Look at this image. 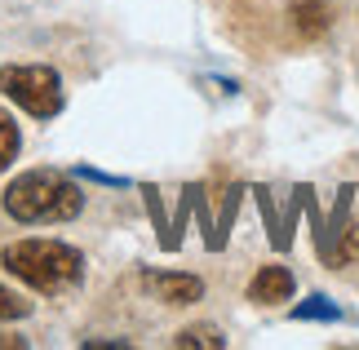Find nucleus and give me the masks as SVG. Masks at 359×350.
Instances as JSON below:
<instances>
[{
    "label": "nucleus",
    "mask_w": 359,
    "mask_h": 350,
    "mask_svg": "<svg viewBox=\"0 0 359 350\" xmlns=\"http://www.w3.org/2000/svg\"><path fill=\"white\" fill-rule=\"evenodd\" d=\"M27 311H32V302H22L13 288H5V284H0V319H22Z\"/></svg>",
    "instance_id": "10"
},
{
    "label": "nucleus",
    "mask_w": 359,
    "mask_h": 350,
    "mask_svg": "<svg viewBox=\"0 0 359 350\" xmlns=\"http://www.w3.org/2000/svg\"><path fill=\"white\" fill-rule=\"evenodd\" d=\"M288 18H293L297 36H306V40H315V36L328 32V5H324V0H293Z\"/></svg>",
    "instance_id": "6"
},
{
    "label": "nucleus",
    "mask_w": 359,
    "mask_h": 350,
    "mask_svg": "<svg viewBox=\"0 0 359 350\" xmlns=\"http://www.w3.org/2000/svg\"><path fill=\"white\" fill-rule=\"evenodd\" d=\"M142 284H147V292H156L164 306H191V302L204 297V279L182 275V271H147Z\"/></svg>",
    "instance_id": "4"
},
{
    "label": "nucleus",
    "mask_w": 359,
    "mask_h": 350,
    "mask_svg": "<svg viewBox=\"0 0 359 350\" xmlns=\"http://www.w3.org/2000/svg\"><path fill=\"white\" fill-rule=\"evenodd\" d=\"M5 213L13 222H27V227H40V222H72L80 208H85V191L76 187L67 173L53 169H32L18 173L0 195Z\"/></svg>",
    "instance_id": "1"
},
{
    "label": "nucleus",
    "mask_w": 359,
    "mask_h": 350,
    "mask_svg": "<svg viewBox=\"0 0 359 350\" xmlns=\"http://www.w3.org/2000/svg\"><path fill=\"white\" fill-rule=\"evenodd\" d=\"M173 346H209V350H222L226 346V337H222V332H217L213 324H191V328H182V332H177V337H173Z\"/></svg>",
    "instance_id": "7"
},
{
    "label": "nucleus",
    "mask_w": 359,
    "mask_h": 350,
    "mask_svg": "<svg viewBox=\"0 0 359 350\" xmlns=\"http://www.w3.org/2000/svg\"><path fill=\"white\" fill-rule=\"evenodd\" d=\"M293 315H297V319H337L341 311H337V306L328 302V297H311V302H302Z\"/></svg>",
    "instance_id": "9"
},
{
    "label": "nucleus",
    "mask_w": 359,
    "mask_h": 350,
    "mask_svg": "<svg viewBox=\"0 0 359 350\" xmlns=\"http://www.w3.org/2000/svg\"><path fill=\"white\" fill-rule=\"evenodd\" d=\"M13 346H22V337H5V332H0V350H13Z\"/></svg>",
    "instance_id": "11"
},
{
    "label": "nucleus",
    "mask_w": 359,
    "mask_h": 350,
    "mask_svg": "<svg viewBox=\"0 0 359 350\" xmlns=\"http://www.w3.org/2000/svg\"><path fill=\"white\" fill-rule=\"evenodd\" d=\"M293 297V271L288 266H262L248 284V302L257 306H275V302H288Z\"/></svg>",
    "instance_id": "5"
},
{
    "label": "nucleus",
    "mask_w": 359,
    "mask_h": 350,
    "mask_svg": "<svg viewBox=\"0 0 359 350\" xmlns=\"http://www.w3.org/2000/svg\"><path fill=\"white\" fill-rule=\"evenodd\" d=\"M18 147H22V137H18V124H13V116H9V111H0V173H5L13 160H18Z\"/></svg>",
    "instance_id": "8"
},
{
    "label": "nucleus",
    "mask_w": 359,
    "mask_h": 350,
    "mask_svg": "<svg viewBox=\"0 0 359 350\" xmlns=\"http://www.w3.org/2000/svg\"><path fill=\"white\" fill-rule=\"evenodd\" d=\"M0 93L36 120H53L62 111V76L45 62L0 67Z\"/></svg>",
    "instance_id": "3"
},
{
    "label": "nucleus",
    "mask_w": 359,
    "mask_h": 350,
    "mask_svg": "<svg viewBox=\"0 0 359 350\" xmlns=\"http://www.w3.org/2000/svg\"><path fill=\"white\" fill-rule=\"evenodd\" d=\"M0 262L13 279H22L27 288L45 292V297H58L85 275V257L62 240H18L5 248Z\"/></svg>",
    "instance_id": "2"
}]
</instances>
